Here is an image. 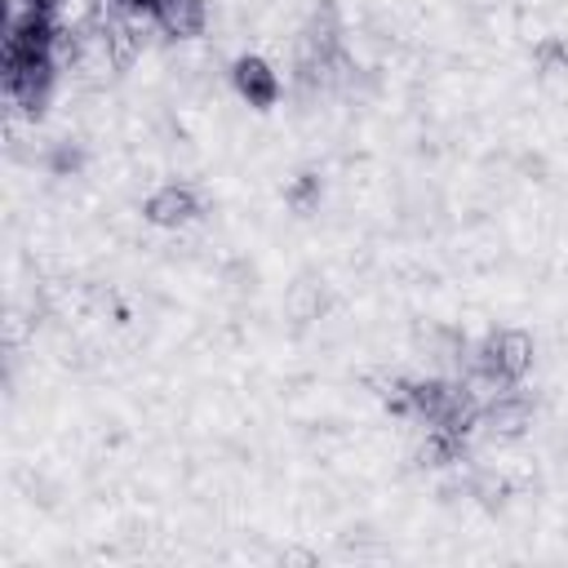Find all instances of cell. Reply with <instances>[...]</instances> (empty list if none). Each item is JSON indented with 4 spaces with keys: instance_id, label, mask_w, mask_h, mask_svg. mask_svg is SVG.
I'll return each instance as SVG.
<instances>
[{
    "instance_id": "6da1fadb",
    "label": "cell",
    "mask_w": 568,
    "mask_h": 568,
    "mask_svg": "<svg viewBox=\"0 0 568 568\" xmlns=\"http://www.w3.org/2000/svg\"><path fill=\"white\" fill-rule=\"evenodd\" d=\"M142 217L151 226H160V231H182V226H191L200 217V191L191 182H164V186H155L146 195Z\"/></svg>"
},
{
    "instance_id": "7a4b0ae2",
    "label": "cell",
    "mask_w": 568,
    "mask_h": 568,
    "mask_svg": "<svg viewBox=\"0 0 568 568\" xmlns=\"http://www.w3.org/2000/svg\"><path fill=\"white\" fill-rule=\"evenodd\" d=\"M231 84H235V93H240L248 106H257V111L275 106V98H280V75L271 71L266 58H253V53H248V58H235Z\"/></svg>"
},
{
    "instance_id": "3957f363",
    "label": "cell",
    "mask_w": 568,
    "mask_h": 568,
    "mask_svg": "<svg viewBox=\"0 0 568 568\" xmlns=\"http://www.w3.org/2000/svg\"><path fill=\"white\" fill-rule=\"evenodd\" d=\"M204 0H164L160 9H155V22H160V31L164 36H173V40H191V36H200L204 31Z\"/></svg>"
},
{
    "instance_id": "277c9868",
    "label": "cell",
    "mask_w": 568,
    "mask_h": 568,
    "mask_svg": "<svg viewBox=\"0 0 568 568\" xmlns=\"http://www.w3.org/2000/svg\"><path fill=\"white\" fill-rule=\"evenodd\" d=\"M27 9H40V13H53L58 9V0H22Z\"/></svg>"
}]
</instances>
